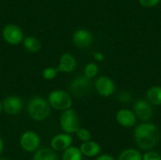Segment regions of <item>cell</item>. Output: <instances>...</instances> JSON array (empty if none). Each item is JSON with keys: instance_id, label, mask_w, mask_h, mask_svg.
Masks as SVG:
<instances>
[{"instance_id": "cell-15", "label": "cell", "mask_w": 161, "mask_h": 160, "mask_svg": "<svg viewBox=\"0 0 161 160\" xmlns=\"http://www.w3.org/2000/svg\"><path fill=\"white\" fill-rule=\"evenodd\" d=\"M81 153L83 154V156H86L88 157H96L100 154L101 152V147L100 145L92 141H85L82 142V144L79 147Z\"/></svg>"}, {"instance_id": "cell-27", "label": "cell", "mask_w": 161, "mask_h": 160, "mask_svg": "<svg viewBox=\"0 0 161 160\" xmlns=\"http://www.w3.org/2000/svg\"><path fill=\"white\" fill-rule=\"evenodd\" d=\"M92 56H93L94 60H95V61H98V62H102V61H104V59H105V55H104L102 52H100V51L94 52Z\"/></svg>"}, {"instance_id": "cell-6", "label": "cell", "mask_w": 161, "mask_h": 160, "mask_svg": "<svg viewBox=\"0 0 161 160\" xmlns=\"http://www.w3.org/2000/svg\"><path fill=\"white\" fill-rule=\"evenodd\" d=\"M2 37L4 41L10 45L20 44L25 38L22 28L15 24L6 25L2 30Z\"/></svg>"}, {"instance_id": "cell-4", "label": "cell", "mask_w": 161, "mask_h": 160, "mask_svg": "<svg viewBox=\"0 0 161 160\" xmlns=\"http://www.w3.org/2000/svg\"><path fill=\"white\" fill-rule=\"evenodd\" d=\"M52 108L64 111L72 108L73 99L69 91L63 90H54L48 94L47 98Z\"/></svg>"}, {"instance_id": "cell-5", "label": "cell", "mask_w": 161, "mask_h": 160, "mask_svg": "<svg viewBox=\"0 0 161 160\" xmlns=\"http://www.w3.org/2000/svg\"><path fill=\"white\" fill-rule=\"evenodd\" d=\"M61 129L67 134H74L79 128V120L76 112L72 109H66L62 111L59 119Z\"/></svg>"}, {"instance_id": "cell-1", "label": "cell", "mask_w": 161, "mask_h": 160, "mask_svg": "<svg viewBox=\"0 0 161 160\" xmlns=\"http://www.w3.org/2000/svg\"><path fill=\"white\" fill-rule=\"evenodd\" d=\"M136 144L142 150L148 151L155 148L160 140L158 127L152 123H143L139 124L134 131Z\"/></svg>"}, {"instance_id": "cell-17", "label": "cell", "mask_w": 161, "mask_h": 160, "mask_svg": "<svg viewBox=\"0 0 161 160\" xmlns=\"http://www.w3.org/2000/svg\"><path fill=\"white\" fill-rule=\"evenodd\" d=\"M146 99L152 106H161V86L149 88L146 91Z\"/></svg>"}, {"instance_id": "cell-31", "label": "cell", "mask_w": 161, "mask_h": 160, "mask_svg": "<svg viewBox=\"0 0 161 160\" xmlns=\"http://www.w3.org/2000/svg\"><path fill=\"white\" fill-rule=\"evenodd\" d=\"M0 160H9V159H8V158H6V157H0Z\"/></svg>"}, {"instance_id": "cell-19", "label": "cell", "mask_w": 161, "mask_h": 160, "mask_svg": "<svg viewBox=\"0 0 161 160\" xmlns=\"http://www.w3.org/2000/svg\"><path fill=\"white\" fill-rule=\"evenodd\" d=\"M61 160H83V154L80 149L75 146H70L63 151Z\"/></svg>"}, {"instance_id": "cell-12", "label": "cell", "mask_w": 161, "mask_h": 160, "mask_svg": "<svg viewBox=\"0 0 161 160\" xmlns=\"http://www.w3.org/2000/svg\"><path fill=\"white\" fill-rule=\"evenodd\" d=\"M76 66L77 61L75 58L70 53H63L59 57V62L57 68L59 73L71 74L76 69Z\"/></svg>"}, {"instance_id": "cell-30", "label": "cell", "mask_w": 161, "mask_h": 160, "mask_svg": "<svg viewBox=\"0 0 161 160\" xmlns=\"http://www.w3.org/2000/svg\"><path fill=\"white\" fill-rule=\"evenodd\" d=\"M3 111V106H2V102H0V114Z\"/></svg>"}, {"instance_id": "cell-23", "label": "cell", "mask_w": 161, "mask_h": 160, "mask_svg": "<svg viewBox=\"0 0 161 160\" xmlns=\"http://www.w3.org/2000/svg\"><path fill=\"white\" fill-rule=\"evenodd\" d=\"M76 135V137L82 141V142H85V141H91L92 139V134L91 132L88 130V129H85V128H81L79 127L76 132L75 133Z\"/></svg>"}, {"instance_id": "cell-21", "label": "cell", "mask_w": 161, "mask_h": 160, "mask_svg": "<svg viewBox=\"0 0 161 160\" xmlns=\"http://www.w3.org/2000/svg\"><path fill=\"white\" fill-rule=\"evenodd\" d=\"M98 73H99V67L95 62H89L84 67V73L83 74L91 79L95 78L98 75Z\"/></svg>"}, {"instance_id": "cell-16", "label": "cell", "mask_w": 161, "mask_h": 160, "mask_svg": "<svg viewBox=\"0 0 161 160\" xmlns=\"http://www.w3.org/2000/svg\"><path fill=\"white\" fill-rule=\"evenodd\" d=\"M32 160H58V156L53 148H39Z\"/></svg>"}, {"instance_id": "cell-7", "label": "cell", "mask_w": 161, "mask_h": 160, "mask_svg": "<svg viewBox=\"0 0 161 160\" xmlns=\"http://www.w3.org/2000/svg\"><path fill=\"white\" fill-rule=\"evenodd\" d=\"M93 88L102 97H109L114 94L116 91L115 82L107 75H100L96 77L93 82Z\"/></svg>"}, {"instance_id": "cell-25", "label": "cell", "mask_w": 161, "mask_h": 160, "mask_svg": "<svg viewBox=\"0 0 161 160\" xmlns=\"http://www.w3.org/2000/svg\"><path fill=\"white\" fill-rule=\"evenodd\" d=\"M142 160H161V156L159 153L152 150H148L143 156Z\"/></svg>"}, {"instance_id": "cell-20", "label": "cell", "mask_w": 161, "mask_h": 160, "mask_svg": "<svg viewBox=\"0 0 161 160\" xmlns=\"http://www.w3.org/2000/svg\"><path fill=\"white\" fill-rule=\"evenodd\" d=\"M118 160H142V156L138 150L126 149L121 153Z\"/></svg>"}, {"instance_id": "cell-29", "label": "cell", "mask_w": 161, "mask_h": 160, "mask_svg": "<svg viewBox=\"0 0 161 160\" xmlns=\"http://www.w3.org/2000/svg\"><path fill=\"white\" fill-rule=\"evenodd\" d=\"M3 150H4V141H3V140L0 138V154L3 152Z\"/></svg>"}, {"instance_id": "cell-28", "label": "cell", "mask_w": 161, "mask_h": 160, "mask_svg": "<svg viewBox=\"0 0 161 160\" xmlns=\"http://www.w3.org/2000/svg\"><path fill=\"white\" fill-rule=\"evenodd\" d=\"M96 160H115V158L112 156H110V155L105 154V155H102V156L98 157V158Z\"/></svg>"}, {"instance_id": "cell-14", "label": "cell", "mask_w": 161, "mask_h": 160, "mask_svg": "<svg viewBox=\"0 0 161 160\" xmlns=\"http://www.w3.org/2000/svg\"><path fill=\"white\" fill-rule=\"evenodd\" d=\"M73 142V138L71 134L63 133V134H58L56 135L52 141H51V148H53L55 151H64L67 148L71 146Z\"/></svg>"}, {"instance_id": "cell-8", "label": "cell", "mask_w": 161, "mask_h": 160, "mask_svg": "<svg viewBox=\"0 0 161 160\" xmlns=\"http://www.w3.org/2000/svg\"><path fill=\"white\" fill-rule=\"evenodd\" d=\"M41 145V139L34 131H25L20 137V146L25 152H36Z\"/></svg>"}, {"instance_id": "cell-9", "label": "cell", "mask_w": 161, "mask_h": 160, "mask_svg": "<svg viewBox=\"0 0 161 160\" xmlns=\"http://www.w3.org/2000/svg\"><path fill=\"white\" fill-rule=\"evenodd\" d=\"M72 41L77 48L86 49L93 42V35L86 28H78L74 32Z\"/></svg>"}, {"instance_id": "cell-10", "label": "cell", "mask_w": 161, "mask_h": 160, "mask_svg": "<svg viewBox=\"0 0 161 160\" xmlns=\"http://www.w3.org/2000/svg\"><path fill=\"white\" fill-rule=\"evenodd\" d=\"M134 113L137 119L147 122L153 117L154 109L147 99H138L134 104Z\"/></svg>"}, {"instance_id": "cell-3", "label": "cell", "mask_w": 161, "mask_h": 160, "mask_svg": "<svg viewBox=\"0 0 161 160\" xmlns=\"http://www.w3.org/2000/svg\"><path fill=\"white\" fill-rule=\"evenodd\" d=\"M93 88L92 79L87 77L84 74L75 76L69 84L68 90L72 96L81 99L88 96Z\"/></svg>"}, {"instance_id": "cell-22", "label": "cell", "mask_w": 161, "mask_h": 160, "mask_svg": "<svg viewBox=\"0 0 161 160\" xmlns=\"http://www.w3.org/2000/svg\"><path fill=\"white\" fill-rule=\"evenodd\" d=\"M58 73L59 72H58V68L50 66V67H46L43 69L42 75L43 79H45V80H53L57 77Z\"/></svg>"}, {"instance_id": "cell-13", "label": "cell", "mask_w": 161, "mask_h": 160, "mask_svg": "<svg viewBox=\"0 0 161 160\" xmlns=\"http://www.w3.org/2000/svg\"><path fill=\"white\" fill-rule=\"evenodd\" d=\"M117 123L124 127H133L137 123V117L135 113L127 108H122L116 113Z\"/></svg>"}, {"instance_id": "cell-11", "label": "cell", "mask_w": 161, "mask_h": 160, "mask_svg": "<svg viewBox=\"0 0 161 160\" xmlns=\"http://www.w3.org/2000/svg\"><path fill=\"white\" fill-rule=\"evenodd\" d=\"M2 106L3 111L5 113L10 116H15L22 111L24 108V103L20 96L10 95L4 99V101L2 102Z\"/></svg>"}, {"instance_id": "cell-26", "label": "cell", "mask_w": 161, "mask_h": 160, "mask_svg": "<svg viewBox=\"0 0 161 160\" xmlns=\"http://www.w3.org/2000/svg\"><path fill=\"white\" fill-rule=\"evenodd\" d=\"M139 3L143 8H154L158 6L159 3H161V0H139Z\"/></svg>"}, {"instance_id": "cell-18", "label": "cell", "mask_w": 161, "mask_h": 160, "mask_svg": "<svg viewBox=\"0 0 161 160\" xmlns=\"http://www.w3.org/2000/svg\"><path fill=\"white\" fill-rule=\"evenodd\" d=\"M23 45H24L25 49L31 54L38 53L42 48V44H41L40 41L34 36L25 37L23 40Z\"/></svg>"}, {"instance_id": "cell-2", "label": "cell", "mask_w": 161, "mask_h": 160, "mask_svg": "<svg viewBox=\"0 0 161 160\" xmlns=\"http://www.w3.org/2000/svg\"><path fill=\"white\" fill-rule=\"evenodd\" d=\"M27 113L32 120L42 122L49 117L51 106L47 99L42 96H35L32 97L27 104Z\"/></svg>"}, {"instance_id": "cell-24", "label": "cell", "mask_w": 161, "mask_h": 160, "mask_svg": "<svg viewBox=\"0 0 161 160\" xmlns=\"http://www.w3.org/2000/svg\"><path fill=\"white\" fill-rule=\"evenodd\" d=\"M117 101L123 104H127L132 101V94L127 91H122L117 95Z\"/></svg>"}]
</instances>
